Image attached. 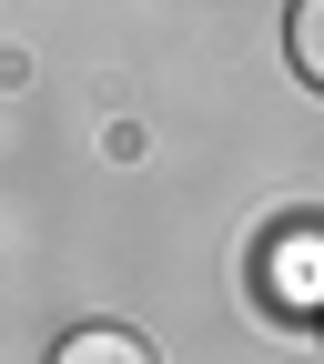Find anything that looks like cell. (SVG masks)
Returning <instances> with one entry per match:
<instances>
[{
    "instance_id": "obj_3",
    "label": "cell",
    "mask_w": 324,
    "mask_h": 364,
    "mask_svg": "<svg viewBox=\"0 0 324 364\" xmlns=\"http://www.w3.org/2000/svg\"><path fill=\"white\" fill-rule=\"evenodd\" d=\"M284 51H294V71L324 91V0H294V21H284Z\"/></svg>"
},
{
    "instance_id": "obj_2",
    "label": "cell",
    "mask_w": 324,
    "mask_h": 364,
    "mask_svg": "<svg viewBox=\"0 0 324 364\" xmlns=\"http://www.w3.org/2000/svg\"><path fill=\"white\" fill-rule=\"evenodd\" d=\"M51 364H152V344H142V334H122V324H91V334H71Z\"/></svg>"
},
{
    "instance_id": "obj_1",
    "label": "cell",
    "mask_w": 324,
    "mask_h": 364,
    "mask_svg": "<svg viewBox=\"0 0 324 364\" xmlns=\"http://www.w3.org/2000/svg\"><path fill=\"white\" fill-rule=\"evenodd\" d=\"M263 294L294 314H324V223H284L263 243Z\"/></svg>"
}]
</instances>
